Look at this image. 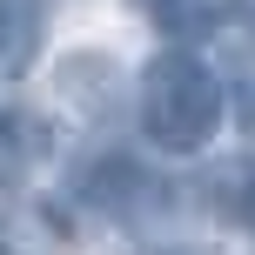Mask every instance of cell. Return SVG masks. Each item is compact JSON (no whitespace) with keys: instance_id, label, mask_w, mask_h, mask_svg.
I'll return each mask as SVG.
<instances>
[{"instance_id":"obj_1","label":"cell","mask_w":255,"mask_h":255,"mask_svg":"<svg viewBox=\"0 0 255 255\" xmlns=\"http://www.w3.org/2000/svg\"><path fill=\"white\" fill-rule=\"evenodd\" d=\"M222 121H229V88L202 54L175 40L141 67V134L161 154H202L222 134Z\"/></svg>"},{"instance_id":"obj_2","label":"cell","mask_w":255,"mask_h":255,"mask_svg":"<svg viewBox=\"0 0 255 255\" xmlns=\"http://www.w3.org/2000/svg\"><path fill=\"white\" fill-rule=\"evenodd\" d=\"M47 34V0H0V81H20Z\"/></svg>"},{"instance_id":"obj_3","label":"cell","mask_w":255,"mask_h":255,"mask_svg":"<svg viewBox=\"0 0 255 255\" xmlns=\"http://www.w3.org/2000/svg\"><path fill=\"white\" fill-rule=\"evenodd\" d=\"M54 88H61V101H67V108H81V115H94V108H108V101H115L121 74H115V61H108V54L81 47L74 61H61V74H54Z\"/></svg>"},{"instance_id":"obj_4","label":"cell","mask_w":255,"mask_h":255,"mask_svg":"<svg viewBox=\"0 0 255 255\" xmlns=\"http://www.w3.org/2000/svg\"><path fill=\"white\" fill-rule=\"evenodd\" d=\"M154 27H161L168 40H188V34H202L208 20H215V0H154Z\"/></svg>"},{"instance_id":"obj_5","label":"cell","mask_w":255,"mask_h":255,"mask_svg":"<svg viewBox=\"0 0 255 255\" xmlns=\"http://www.w3.org/2000/svg\"><path fill=\"white\" fill-rule=\"evenodd\" d=\"M128 7H154V0H128Z\"/></svg>"},{"instance_id":"obj_6","label":"cell","mask_w":255,"mask_h":255,"mask_svg":"<svg viewBox=\"0 0 255 255\" xmlns=\"http://www.w3.org/2000/svg\"><path fill=\"white\" fill-rule=\"evenodd\" d=\"M0 255H13V249H7V242H0Z\"/></svg>"}]
</instances>
